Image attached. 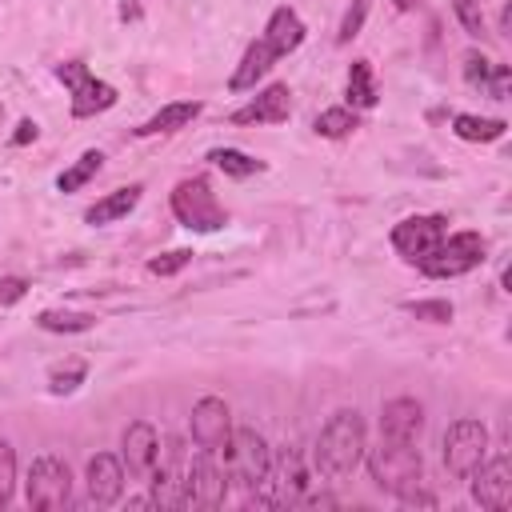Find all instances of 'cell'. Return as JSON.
Instances as JSON below:
<instances>
[{
	"mask_svg": "<svg viewBox=\"0 0 512 512\" xmlns=\"http://www.w3.org/2000/svg\"><path fill=\"white\" fill-rule=\"evenodd\" d=\"M364 452H368V432H364L360 412L340 408L324 420V428L316 436V448H312V464L328 480H348L364 464Z\"/></svg>",
	"mask_w": 512,
	"mask_h": 512,
	"instance_id": "obj_1",
	"label": "cell"
},
{
	"mask_svg": "<svg viewBox=\"0 0 512 512\" xmlns=\"http://www.w3.org/2000/svg\"><path fill=\"white\" fill-rule=\"evenodd\" d=\"M368 460V476L380 492L396 496V500H412L424 484V460H420V448L416 444H404V440H388L380 436L376 448L364 452Z\"/></svg>",
	"mask_w": 512,
	"mask_h": 512,
	"instance_id": "obj_2",
	"label": "cell"
},
{
	"mask_svg": "<svg viewBox=\"0 0 512 512\" xmlns=\"http://www.w3.org/2000/svg\"><path fill=\"white\" fill-rule=\"evenodd\" d=\"M268 464H272V448L268 440L252 428V424H240L232 428V440H228V452H224V468H228V484H236L240 492H256L268 476Z\"/></svg>",
	"mask_w": 512,
	"mask_h": 512,
	"instance_id": "obj_3",
	"label": "cell"
},
{
	"mask_svg": "<svg viewBox=\"0 0 512 512\" xmlns=\"http://www.w3.org/2000/svg\"><path fill=\"white\" fill-rule=\"evenodd\" d=\"M304 492H308V464H304V452H300L296 444H284L280 452H272L268 476H264V484L252 492V500L264 504V508H292Z\"/></svg>",
	"mask_w": 512,
	"mask_h": 512,
	"instance_id": "obj_4",
	"label": "cell"
},
{
	"mask_svg": "<svg viewBox=\"0 0 512 512\" xmlns=\"http://www.w3.org/2000/svg\"><path fill=\"white\" fill-rule=\"evenodd\" d=\"M188 448L180 436H164L160 448H156V468H152V480H148V496L156 508H184L188 504Z\"/></svg>",
	"mask_w": 512,
	"mask_h": 512,
	"instance_id": "obj_5",
	"label": "cell"
},
{
	"mask_svg": "<svg viewBox=\"0 0 512 512\" xmlns=\"http://www.w3.org/2000/svg\"><path fill=\"white\" fill-rule=\"evenodd\" d=\"M172 216L188 232H220L228 224V212H224V204L216 200V192H212V184L204 176L180 180L172 188Z\"/></svg>",
	"mask_w": 512,
	"mask_h": 512,
	"instance_id": "obj_6",
	"label": "cell"
},
{
	"mask_svg": "<svg viewBox=\"0 0 512 512\" xmlns=\"http://www.w3.org/2000/svg\"><path fill=\"white\" fill-rule=\"evenodd\" d=\"M484 252H488V244H484L480 232H452L416 268L424 276H432V280H452V276H464V272L480 268L484 264Z\"/></svg>",
	"mask_w": 512,
	"mask_h": 512,
	"instance_id": "obj_7",
	"label": "cell"
},
{
	"mask_svg": "<svg viewBox=\"0 0 512 512\" xmlns=\"http://www.w3.org/2000/svg\"><path fill=\"white\" fill-rule=\"evenodd\" d=\"M24 496H28V508H40V512H56L72 500V472L60 456H36L28 464V480H24Z\"/></svg>",
	"mask_w": 512,
	"mask_h": 512,
	"instance_id": "obj_8",
	"label": "cell"
},
{
	"mask_svg": "<svg viewBox=\"0 0 512 512\" xmlns=\"http://www.w3.org/2000/svg\"><path fill=\"white\" fill-rule=\"evenodd\" d=\"M488 456V428L480 420H456L444 432V468L456 480H468Z\"/></svg>",
	"mask_w": 512,
	"mask_h": 512,
	"instance_id": "obj_9",
	"label": "cell"
},
{
	"mask_svg": "<svg viewBox=\"0 0 512 512\" xmlns=\"http://www.w3.org/2000/svg\"><path fill=\"white\" fill-rule=\"evenodd\" d=\"M56 76L72 88V116H76V120H88V116L108 112V108L116 104V88H112L108 80H96V76L88 72V64H80V60L56 64Z\"/></svg>",
	"mask_w": 512,
	"mask_h": 512,
	"instance_id": "obj_10",
	"label": "cell"
},
{
	"mask_svg": "<svg viewBox=\"0 0 512 512\" xmlns=\"http://www.w3.org/2000/svg\"><path fill=\"white\" fill-rule=\"evenodd\" d=\"M188 504H200V508H220L224 496H228V468H224V456L220 452H208V448H196L188 456Z\"/></svg>",
	"mask_w": 512,
	"mask_h": 512,
	"instance_id": "obj_11",
	"label": "cell"
},
{
	"mask_svg": "<svg viewBox=\"0 0 512 512\" xmlns=\"http://www.w3.org/2000/svg\"><path fill=\"white\" fill-rule=\"evenodd\" d=\"M448 236V216L432 212V216H408L392 228V248L408 260V264H420L440 240Z\"/></svg>",
	"mask_w": 512,
	"mask_h": 512,
	"instance_id": "obj_12",
	"label": "cell"
},
{
	"mask_svg": "<svg viewBox=\"0 0 512 512\" xmlns=\"http://www.w3.org/2000/svg\"><path fill=\"white\" fill-rule=\"evenodd\" d=\"M228 440H232V412H228V404L220 396H200L192 404V444L224 456Z\"/></svg>",
	"mask_w": 512,
	"mask_h": 512,
	"instance_id": "obj_13",
	"label": "cell"
},
{
	"mask_svg": "<svg viewBox=\"0 0 512 512\" xmlns=\"http://www.w3.org/2000/svg\"><path fill=\"white\" fill-rule=\"evenodd\" d=\"M156 448H160V436L148 420H136L124 428L120 436V464H124V476L136 480V484H148L152 480V468H156Z\"/></svg>",
	"mask_w": 512,
	"mask_h": 512,
	"instance_id": "obj_14",
	"label": "cell"
},
{
	"mask_svg": "<svg viewBox=\"0 0 512 512\" xmlns=\"http://www.w3.org/2000/svg\"><path fill=\"white\" fill-rule=\"evenodd\" d=\"M468 480H472V500H476L480 508L500 512V508L512 504V460H508V456H492V460L480 464Z\"/></svg>",
	"mask_w": 512,
	"mask_h": 512,
	"instance_id": "obj_15",
	"label": "cell"
},
{
	"mask_svg": "<svg viewBox=\"0 0 512 512\" xmlns=\"http://www.w3.org/2000/svg\"><path fill=\"white\" fill-rule=\"evenodd\" d=\"M380 436L388 440H404V444H420L424 436V408L412 396H396L380 408Z\"/></svg>",
	"mask_w": 512,
	"mask_h": 512,
	"instance_id": "obj_16",
	"label": "cell"
},
{
	"mask_svg": "<svg viewBox=\"0 0 512 512\" xmlns=\"http://www.w3.org/2000/svg\"><path fill=\"white\" fill-rule=\"evenodd\" d=\"M288 116H292V92H288V84H268L244 108L232 112V124H284Z\"/></svg>",
	"mask_w": 512,
	"mask_h": 512,
	"instance_id": "obj_17",
	"label": "cell"
},
{
	"mask_svg": "<svg viewBox=\"0 0 512 512\" xmlns=\"http://www.w3.org/2000/svg\"><path fill=\"white\" fill-rule=\"evenodd\" d=\"M124 464H120V456H112V452H96L92 460H88V500L96 504V508H108V504H116L120 500V492H124Z\"/></svg>",
	"mask_w": 512,
	"mask_h": 512,
	"instance_id": "obj_18",
	"label": "cell"
},
{
	"mask_svg": "<svg viewBox=\"0 0 512 512\" xmlns=\"http://www.w3.org/2000/svg\"><path fill=\"white\" fill-rule=\"evenodd\" d=\"M464 80L480 92V96H492V100H504L508 96V84H512V68L508 64H496L480 52H468L464 56Z\"/></svg>",
	"mask_w": 512,
	"mask_h": 512,
	"instance_id": "obj_19",
	"label": "cell"
},
{
	"mask_svg": "<svg viewBox=\"0 0 512 512\" xmlns=\"http://www.w3.org/2000/svg\"><path fill=\"white\" fill-rule=\"evenodd\" d=\"M280 60V52L260 36V40H252L248 48H244V56H240V64H236V72H232V80H228V88L232 92H248V88H256V80H264L268 72H272V64Z\"/></svg>",
	"mask_w": 512,
	"mask_h": 512,
	"instance_id": "obj_20",
	"label": "cell"
},
{
	"mask_svg": "<svg viewBox=\"0 0 512 512\" xmlns=\"http://www.w3.org/2000/svg\"><path fill=\"white\" fill-rule=\"evenodd\" d=\"M304 36H308V28H304V20H300L292 8H276V12L268 16V24H264V40H268L280 56L296 52V48L304 44Z\"/></svg>",
	"mask_w": 512,
	"mask_h": 512,
	"instance_id": "obj_21",
	"label": "cell"
},
{
	"mask_svg": "<svg viewBox=\"0 0 512 512\" xmlns=\"http://www.w3.org/2000/svg\"><path fill=\"white\" fill-rule=\"evenodd\" d=\"M140 184H128V188H116V192H108V196H100L88 212H84V220L92 224V228H104V224H116V220H124L136 204H140Z\"/></svg>",
	"mask_w": 512,
	"mask_h": 512,
	"instance_id": "obj_22",
	"label": "cell"
},
{
	"mask_svg": "<svg viewBox=\"0 0 512 512\" xmlns=\"http://www.w3.org/2000/svg\"><path fill=\"white\" fill-rule=\"evenodd\" d=\"M204 112V104L200 100H176V104H164L156 116H148L140 128H136V136H160V132H180V128H188L196 116Z\"/></svg>",
	"mask_w": 512,
	"mask_h": 512,
	"instance_id": "obj_23",
	"label": "cell"
},
{
	"mask_svg": "<svg viewBox=\"0 0 512 512\" xmlns=\"http://www.w3.org/2000/svg\"><path fill=\"white\" fill-rule=\"evenodd\" d=\"M504 120L500 116H472V112H460L452 116V132L468 144H488V140H500L504 136Z\"/></svg>",
	"mask_w": 512,
	"mask_h": 512,
	"instance_id": "obj_24",
	"label": "cell"
},
{
	"mask_svg": "<svg viewBox=\"0 0 512 512\" xmlns=\"http://www.w3.org/2000/svg\"><path fill=\"white\" fill-rule=\"evenodd\" d=\"M208 160H212L224 176H236V180H248V176H256V172H264V160H256V156H248V152H240V148H212Z\"/></svg>",
	"mask_w": 512,
	"mask_h": 512,
	"instance_id": "obj_25",
	"label": "cell"
},
{
	"mask_svg": "<svg viewBox=\"0 0 512 512\" xmlns=\"http://www.w3.org/2000/svg\"><path fill=\"white\" fill-rule=\"evenodd\" d=\"M348 104L352 108H372L376 104V80H372L368 60H352V68H348Z\"/></svg>",
	"mask_w": 512,
	"mask_h": 512,
	"instance_id": "obj_26",
	"label": "cell"
},
{
	"mask_svg": "<svg viewBox=\"0 0 512 512\" xmlns=\"http://www.w3.org/2000/svg\"><path fill=\"white\" fill-rule=\"evenodd\" d=\"M36 324H40L44 332H88V328H96V316H92V312H64V308H44V312L36 316Z\"/></svg>",
	"mask_w": 512,
	"mask_h": 512,
	"instance_id": "obj_27",
	"label": "cell"
},
{
	"mask_svg": "<svg viewBox=\"0 0 512 512\" xmlns=\"http://www.w3.org/2000/svg\"><path fill=\"white\" fill-rule=\"evenodd\" d=\"M100 164H104V156H100L96 148H92V152H84L72 168H64V172L56 176V188H60V192H80V188L100 172Z\"/></svg>",
	"mask_w": 512,
	"mask_h": 512,
	"instance_id": "obj_28",
	"label": "cell"
},
{
	"mask_svg": "<svg viewBox=\"0 0 512 512\" xmlns=\"http://www.w3.org/2000/svg\"><path fill=\"white\" fill-rule=\"evenodd\" d=\"M356 128H360V120H356V112H352V108H324V112L316 116V132H320V136H328V140L352 136Z\"/></svg>",
	"mask_w": 512,
	"mask_h": 512,
	"instance_id": "obj_29",
	"label": "cell"
},
{
	"mask_svg": "<svg viewBox=\"0 0 512 512\" xmlns=\"http://www.w3.org/2000/svg\"><path fill=\"white\" fill-rule=\"evenodd\" d=\"M12 492H16V452L8 440H0V508H8Z\"/></svg>",
	"mask_w": 512,
	"mask_h": 512,
	"instance_id": "obj_30",
	"label": "cell"
},
{
	"mask_svg": "<svg viewBox=\"0 0 512 512\" xmlns=\"http://www.w3.org/2000/svg\"><path fill=\"white\" fill-rule=\"evenodd\" d=\"M88 376V368L84 364H68V368H56L52 376H48V392L52 396H68V392H76L80 388V380Z\"/></svg>",
	"mask_w": 512,
	"mask_h": 512,
	"instance_id": "obj_31",
	"label": "cell"
},
{
	"mask_svg": "<svg viewBox=\"0 0 512 512\" xmlns=\"http://www.w3.org/2000/svg\"><path fill=\"white\" fill-rule=\"evenodd\" d=\"M416 320H432V324H448L452 320V304L448 300H408L404 304Z\"/></svg>",
	"mask_w": 512,
	"mask_h": 512,
	"instance_id": "obj_32",
	"label": "cell"
},
{
	"mask_svg": "<svg viewBox=\"0 0 512 512\" xmlns=\"http://www.w3.org/2000/svg\"><path fill=\"white\" fill-rule=\"evenodd\" d=\"M452 12L464 24V32H472V36L484 32V8H480V0H452Z\"/></svg>",
	"mask_w": 512,
	"mask_h": 512,
	"instance_id": "obj_33",
	"label": "cell"
},
{
	"mask_svg": "<svg viewBox=\"0 0 512 512\" xmlns=\"http://www.w3.org/2000/svg\"><path fill=\"white\" fill-rule=\"evenodd\" d=\"M188 260H192V252H188V248H176V252H164V256L148 260V272H152V276H172V272H180Z\"/></svg>",
	"mask_w": 512,
	"mask_h": 512,
	"instance_id": "obj_34",
	"label": "cell"
},
{
	"mask_svg": "<svg viewBox=\"0 0 512 512\" xmlns=\"http://www.w3.org/2000/svg\"><path fill=\"white\" fill-rule=\"evenodd\" d=\"M364 16H368V4H364V0H356V4L344 12V20H340V32H336V40H340V44H348V40L360 32Z\"/></svg>",
	"mask_w": 512,
	"mask_h": 512,
	"instance_id": "obj_35",
	"label": "cell"
},
{
	"mask_svg": "<svg viewBox=\"0 0 512 512\" xmlns=\"http://www.w3.org/2000/svg\"><path fill=\"white\" fill-rule=\"evenodd\" d=\"M24 292H28V280H20V276H8V280H0V304H16Z\"/></svg>",
	"mask_w": 512,
	"mask_h": 512,
	"instance_id": "obj_36",
	"label": "cell"
},
{
	"mask_svg": "<svg viewBox=\"0 0 512 512\" xmlns=\"http://www.w3.org/2000/svg\"><path fill=\"white\" fill-rule=\"evenodd\" d=\"M28 140H36V124L32 120H20V132L12 136V144H28Z\"/></svg>",
	"mask_w": 512,
	"mask_h": 512,
	"instance_id": "obj_37",
	"label": "cell"
},
{
	"mask_svg": "<svg viewBox=\"0 0 512 512\" xmlns=\"http://www.w3.org/2000/svg\"><path fill=\"white\" fill-rule=\"evenodd\" d=\"M412 4H416V0H396V8H400V12H408Z\"/></svg>",
	"mask_w": 512,
	"mask_h": 512,
	"instance_id": "obj_38",
	"label": "cell"
},
{
	"mask_svg": "<svg viewBox=\"0 0 512 512\" xmlns=\"http://www.w3.org/2000/svg\"><path fill=\"white\" fill-rule=\"evenodd\" d=\"M0 116H4V108H0Z\"/></svg>",
	"mask_w": 512,
	"mask_h": 512,
	"instance_id": "obj_39",
	"label": "cell"
}]
</instances>
